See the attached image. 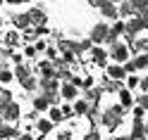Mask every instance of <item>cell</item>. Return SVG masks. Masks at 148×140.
Returning a JSON list of instances; mask_svg holds the SVG:
<instances>
[{"instance_id": "obj_1", "label": "cell", "mask_w": 148, "mask_h": 140, "mask_svg": "<svg viewBox=\"0 0 148 140\" xmlns=\"http://www.w3.org/2000/svg\"><path fill=\"white\" fill-rule=\"evenodd\" d=\"M14 78L19 81V86H24L26 90H36V86H38V81L31 76V71L26 69V67H22V64L14 69Z\"/></svg>"}, {"instance_id": "obj_2", "label": "cell", "mask_w": 148, "mask_h": 140, "mask_svg": "<svg viewBox=\"0 0 148 140\" xmlns=\"http://www.w3.org/2000/svg\"><path fill=\"white\" fill-rule=\"evenodd\" d=\"M108 57H112L117 64H122V62H127V57H129V48H127V45L124 43H112V48H110V55H108Z\"/></svg>"}, {"instance_id": "obj_3", "label": "cell", "mask_w": 148, "mask_h": 140, "mask_svg": "<svg viewBox=\"0 0 148 140\" xmlns=\"http://www.w3.org/2000/svg\"><path fill=\"white\" fill-rule=\"evenodd\" d=\"M108 31H110V26H108L105 22H100V24H96L93 29H91L88 41H91V43H105V36H108Z\"/></svg>"}, {"instance_id": "obj_4", "label": "cell", "mask_w": 148, "mask_h": 140, "mask_svg": "<svg viewBox=\"0 0 148 140\" xmlns=\"http://www.w3.org/2000/svg\"><path fill=\"white\" fill-rule=\"evenodd\" d=\"M19 116H22V107L17 105V102H10V105L3 107V121H10L12 124V121H17Z\"/></svg>"}, {"instance_id": "obj_5", "label": "cell", "mask_w": 148, "mask_h": 140, "mask_svg": "<svg viewBox=\"0 0 148 140\" xmlns=\"http://www.w3.org/2000/svg\"><path fill=\"white\" fill-rule=\"evenodd\" d=\"M98 10H100V14H103L105 19H117V17H119V12H117V5H115V3H110V0H105V3L100 5Z\"/></svg>"}, {"instance_id": "obj_6", "label": "cell", "mask_w": 148, "mask_h": 140, "mask_svg": "<svg viewBox=\"0 0 148 140\" xmlns=\"http://www.w3.org/2000/svg\"><path fill=\"white\" fill-rule=\"evenodd\" d=\"M26 14H29V24H34L36 29H38V26H43L45 19H48L43 10H31V12H26Z\"/></svg>"}, {"instance_id": "obj_7", "label": "cell", "mask_w": 148, "mask_h": 140, "mask_svg": "<svg viewBox=\"0 0 148 140\" xmlns=\"http://www.w3.org/2000/svg\"><path fill=\"white\" fill-rule=\"evenodd\" d=\"M91 57H93V64H98V67L108 64V52L103 48H91Z\"/></svg>"}, {"instance_id": "obj_8", "label": "cell", "mask_w": 148, "mask_h": 140, "mask_svg": "<svg viewBox=\"0 0 148 140\" xmlns=\"http://www.w3.org/2000/svg\"><path fill=\"white\" fill-rule=\"evenodd\" d=\"M105 74H108L110 78H115V81H122V78L127 76V71H124L122 64H112V67H108V69H105Z\"/></svg>"}, {"instance_id": "obj_9", "label": "cell", "mask_w": 148, "mask_h": 140, "mask_svg": "<svg viewBox=\"0 0 148 140\" xmlns=\"http://www.w3.org/2000/svg\"><path fill=\"white\" fill-rule=\"evenodd\" d=\"M119 7H117V12L119 14H122V17H132L136 10H134V5H132V0H119V3H117Z\"/></svg>"}, {"instance_id": "obj_10", "label": "cell", "mask_w": 148, "mask_h": 140, "mask_svg": "<svg viewBox=\"0 0 148 140\" xmlns=\"http://www.w3.org/2000/svg\"><path fill=\"white\" fill-rule=\"evenodd\" d=\"M62 97H64V100H74V97H79V88L74 86V83H64V86H62Z\"/></svg>"}, {"instance_id": "obj_11", "label": "cell", "mask_w": 148, "mask_h": 140, "mask_svg": "<svg viewBox=\"0 0 148 140\" xmlns=\"http://www.w3.org/2000/svg\"><path fill=\"white\" fill-rule=\"evenodd\" d=\"M41 90L43 93H53V90H60V86H58V78H41Z\"/></svg>"}, {"instance_id": "obj_12", "label": "cell", "mask_w": 148, "mask_h": 140, "mask_svg": "<svg viewBox=\"0 0 148 140\" xmlns=\"http://www.w3.org/2000/svg\"><path fill=\"white\" fill-rule=\"evenodd\" d=\"M38 71L43 74L41 78H53V76H55V67H53L50 62H41V64H38ZM55 78H58V76H55Z\"/></svg>"}, {"instance_id": "obj_13", "label": "cell", "mask_w": 148, "mask_h": 140, "mask_svg": "<svg viewBox=\"0 0 148 140\" xmlns=\"http://www.w3.org/2000/svg\"><path fill=\"white\" fill-rule=\"evenodd\" d=\"M17 135V131L12 126H7V124H0V140H10Z\"/></svg>"}, {"instance_id": "obj_14", "label": "cell", "mask_w": 148, "mask_h": 140, "mask_svg": "<svg viewBox=\"0 0 148 140\" xmlns=\"http://www.w3.org/2000/svg\"><path fill=\"white\" fill-rule=\"evenodd\" d=\"M119 102H122V107H129L134 102L132 93H129V88H119Z\"/></svg>"}, {"instance_id": "obj_15", "label": "cell", "mask_w": 148, "mask_h": 140, "mask_svg": "<svg viewBox=\"0 0 148 140\" xmlns=\"http://www.w3.org/2000/svg\"><path fill=\"white\" fill-rule=\"evenodd\" d=\"M50 102L45 100V95H38V97H34V109L36 112H43V109H48Z\"/></svg>"}, {"instance_id": "obj_16", "label": "cell", "mask_w": 148, "mask_h": 140, "mask_svg": "<svg viewBox=\"0 0 148 140\" xmlns=\"http://www.w3.org/2000/svg\"><path fill=\"white\" fill-rule=\"evenodd\" d=\"M58 48L62 52H74V41H67V38H58Z\"/></svg>"}, {"instance_id": "obj_17", "label": "cell", "mask_w": 148, "mask_h": 140, "mask_svg": "<svg viewBox=\"0 0 148 140\" xmlns=\"http://www.w3.org/2000/svg\"><path fill=\"white\" fill-rule=\"evenodd\" d=\"M91 45H93V43H91L88 38H84V41L74 43V52H88V50H91Z\"/></svg>"}, {"instance_id": "obj_18", "label": "cell", "mask_w": 148, "mask_h": 140, "mask_svg": "<svg viewBox=\"0 0 148 140\" xmlns=\"http://www.w3.org/2000/svg\"><path fill=\"white\" fill-rule=\"evenodd\" d=\"M14 26L17 29H29V14H17L14 17Z\"/></svg>"}, {"instance_id": "obj_19", "label": "cell", "mask_w": 148, "mask_h": 140, "mask_svg": "<svg viewBox=\"0 0 148 140\" xmlns=\"http://www.w3.org/2000/svg\"><path fill=\"white\" fill-rule=\"evenodd\" d=\"M134 62H136V69H148V52L136 55V57H134Z\"/></svg>"}, {"instance_id": "obj_20", "label": "cell", "mask_w": 148, "mask_h": 140, "mask_svg": "<svg viewBox=\"0 0 148 140\" xmlns=\"http://www.w3.org/2000/svg\"><path fill=\"white\" fill-rule=\"evenodd\" d=\"M17 43H19V36H17V31H10V33L5 36V45H7V48H14Z\"/></svg>"}, {"instance_id": "obj_21", "label": "cell", "mask_w": 148, "mask_h": 140, "mask_svg": "<svg viewBox=\"0 0 148 140\" xmlns=\"http://www.w3.org/2000/svg\"><path fill=\"white\" fill-rule=\"evenodd\" d=\"M10 102H12V93H10V90H3V88H0V109H3L5 105H10Z\"/></svg>"}, {"instance_id": "obj_22", "label": "cell", "mask_w": 148, "mask_h": 140, "mask_svg": "<svg viewBox=\"0 0 148 140\" xmlns=\"http://www.w3.org/2000/svg\"><path fill=\"white\" fill-rule=\"evenodd\" d=\"M36 126H38L41 135H43V133H48V131L53 128V121H48V119H38V124H36Z\"/></svg>"}, {"instance_id": "obj_23", "label": "cell", "mask_w": 148, "mask_h": 140, "mask_svg": "<svg viewBox=\"0 0 148 140\" xmlns=\"http://www.w3.org/2000/svg\"><path fill=\"white\" fill-rule=\"evenodd\" d=\"M88 112V102L86 100H79L77 105H74V114H86Z\"/></svg>"}, {"instance_id": "obj_24", "label": "cell", "mask_w": 148, "mask_h": 140, "mask_svg": "<svg viewBox=\"0 0 148 140\" xmlns=\"http://www.w3.org/2000/svg\"><path fill=\"white\" fill-rule=\"evenodd\" d=\"M110 31L117 33V36H122V33H124V22H122V19H115V24L110 26Z\"/></svg>"}, {"instance_id": "obj_25", "label": "cell", "mask_w": 148, "mask_h": 140, "mask_svg": "<svg viewBox=\"0 0 148 140\" xmlns=\"http://www.w3.org/2000/svg\"><path fill=\"white\" fill-rule=\"evenodd\" d=\"M12 78H14V74H12V71H7V69L0 67V81H3V83H10Z\"/></svg>"}, {"instance_id": "obj_26", "label": "cell", "mask_w": 148, "mask_h": 140, "mask_svg": "<svg viewBox=\"0 0 148 140\" xmlns=\"http://www.w3.org/2000/svg\"><path fill=\"white\" fill-rule=\"evenodd\" d=\"M64 116H62V112H60V107H53L50 109V121H62Z\"/></svg>"}, {"instance_id": "obj_27", "label": "cell", "mask_w": 148, "mask_h": 140, "mask_svg": "<svg viewBox=\"0 0 148 140\" xmlns=\"http://www.w3.org/2000/svg\"><path fill=\"white\" fill-rule=\"evenodd\" d=\"M136 102H138V107H143V109L148 112V93H143V95H138V97H136Z\"/></svg>"}, {"instance_id": "obj_28", "label": "cell", "mask_w": 148, "mask_h": 140, "mask_svg": "<svg viewBox=\"0 0 148 140\" xmlns=\"http://www.w3.org/2000/svg\"><path fill=\"white\" fill-rule=\"evenodd\" d=\"M100 93H103L100 88H98V90H96V88H93V90H88V93H86V100H91V102L98 100V97H100Z\"/></svg>"}, {"instance_id": "obj_29", "label": "cell", "mask_w": 148, "mask_h": 140, "mask_svg": "<svg viewBox=\"0 0 148 140\" xmlns=\"http://www.w3.org/2000/svg\"><path fill=\"white\" fill-rule=\"evenodd\" d=\"M124 71H127V74H134V71H136V62H134V60H127V62H124Z\"/></svg>"}, {"instance_id": "obj_30", "label": "cell", "mask_w": 148, "mask_h": 140, "mask_svg": "<svg viewBox=\"0 0 148 140\" xmlns=\"http://www.w3.org/2000/svg\"><path fill=\"white\" fill-rule=\"evenodd\" d=\"M132 5H134V10H146L148 0H132Z\"/></svg>"}, {"instance_id": "obj_31", "label": "cell", "mask_w": 148, "mask_h": 140, "mask_svg": "<svg viewBox=\"0 0 148 140\" xmlns=\"http://www.w3.org/2000/svg\"><path fill=\"white\" fill-rule=\"evenodd\" d=\"M127 86H129V90L136 88V86H138V78H136V76H129V78H127Z\"/></svg>"}, {"instance_id": "obj_32", "label": "cell", "mask_w": 148, "mask_h": 140, "mask_svg": "<svg viewBox=\"0 0 148 140\" xmlns=\"http://www.w3.org/2000/svg\"><path fill=\"white\" fill-rule=\"evenodd\" d=\"M60 112H62V116H64V119H69V116H72V112H74V109H72V107H67V105H64V107H62Z\"/></svg>"}, {"instance_id": "obj_33", "label": "cell", "mask_w": 148, "mask_h": 140, "mask_svg": "<svg viewBox=\"0 0 148 140\" xmlns=\"http://www.w3.org/2000/svg\"><path fill=\"white\" fill-rule=\"evenodd\" d=\"M138 86L143 88V93H148V76H143L141 81H138Z\"/></svg>"}, {"instance_id": "obj_34", "label": "cell", "mask_w": 148, "mask_h": 140, "mask_svg": "<svg viewBox=\"0 0 148 140\" xmlns=\"http://www.w3.org/2000/svg\"><path fill=\"white\" fill-rule=\"evenodd\" d=\"M143 112H146L143 107H136V109H134V119H141V116H143Z\"/></svg>"}, {"instance_id": "obj_35", "label": "cell", "mask_w": 148, "mask_h": 140, "mask_svg": "<svg viewBox=\"0 0 148 140\" xmlns=\"http://www.w3.org/2000/svg\"><path fill=\"white\" fill-rule=\"evenodd\" d=\"M86 3H88L91 7H100V5H103V3H105V0H86Z\"/></svg>"}, {"instance_id": "obj_36", "label": "cell", "mask_w": 148, "mask_h": 140, "mask_svg": "<svg viewBox=\"0 0 148 140\" xmlns=\"http://www.w3.org/2000/svg\"><path fill=\"white\" fill-rule=\"evenodd\" d=\"M69 138H72V131H62V135L58 140H69Z\"/></svg>"}, {"instance_id": "obj_37", "label": "cell", "mask_w": 148, "mask_h": 140, "mask_svg": "<svg viewBox=\"0 0 148 140\" xmlns=\"http://www.w3.org/2000/svg\"><path fill=\"white\" fill-rule=\"evenodd\" d=\"M81 86H86V88H88V86H93V78H91V76L84 78V81H81Z\"/></svg>"}, {"instance_id": "obj_38", "label": "cell", "mask_w": 148, "mask_h": 140, "mask_svg": "<svg viewBox=\"0 0 148 140\" xmlns=\"http://www.w3.org/2000/svg\"><path fill=\"white\" fill-rule=\"evenodd\" d=\"M86 140H100L98 133H86Z\"/></svg>"}, {"instance_id": "obj_39", "label": "cell", "mask_w": 148, "mask_h": 140, "mask_svg": "<svg viewBox=\"0 0 148 140\" xmlns=\"http://www.w3.org/2000/svg\"><path fill=\"white\" fill-rule=\"evenodd\" d=\"M36 55V48H26V57H34Z\"/></svg>"}, {"instance_id": "obj_40", "label": "cell", "mask_w": 148, "mask_h": 140, "mask_svg": "<svg viewBox=\"0 0 148 140\" xmlns=\"http://www.w3.org/2000/svg\"><path fill=\"white\" fill-rule=\"evenodd\" d=\"M55 55H58V50H55V48H50V50H48V57H50V60H55Z\"/></svg>"}, {"instance_id": "obj_41", "label": "cell", "mask_w": 148, "mask_h": 140, "mask_svg": "<svg viewBox=\"0 0 148 140\" xmlns=\"http://www.w3.org/2000/svg\"><path fill=\"white\" fill-rule=\"evenodd\" d=\"M7 5H22V0H5Z\"/></svg>"}, {"instance_id": "obj_42", "label": "cell", "mask_w": 148, "mask_h": 140, "mask_svg": "<svg viewBox=\"0 0 148 140\" xmlns=\"http://www.w3.org/2000/svg\"><path fill=\"white\" fill-rule=\"evenodd\" d=\"M19 140H34V138H31L29 133H22V135H19Z\"/></svg>"}, {"instance_id": "obj_43", "label": "cell", "mask_w": 148, "mask_h": 140, "mask_svg": "<svg viewBox=\"0 0 148 140\" xmlns=\"http://www.w3.org/2000/svg\"><path fill=\"white\" fill-rule=\"evenodd\" d=\"M143 131H146V135H148V121H146V124H143Z\"/></svg>"}, {"instance_id": "obj_44", "label": "cell", "mask_w": 148, "mask_h": 140, "mask_svg": "<svg viewBox=\"0 0 148 140\" xmlns=\"http://www.w3.org/2000/svg\"><path fill=\"white\" fill-rule=\"evenodd\" d=\"M110 3H115V5H117V3H119V0H110Z\"/></svg>"}, {"instance_id": "obj_45", "label": "cell", "mask_w": 148, "mask_h": 140, "mask_svg": "<svg viewBox=\"0 0 148 140\" xmlns=\"http://www.w3.org/2000/svg\"><path fill=\"white\" fill-rule=\"evenodd\" d=\"M22 3H31V0H22Z\"/></svg>"}, {"instance_id": "obj_46", "label": "cell", "mask_w": 148, "mask_h": 140, "mask_svg": "<svg viewBox=\"0 0 148 140\" xmlns=\"http://www.w3.org/2000/svg\"><path fill=\"white\" fill-rule=\"evenodd\" d=\"M3 3H5V0H0V5H3Z\"/></svg>"}, {"instance_id": "obj_47", "label": "cell", "mask_w": 148, "mask_h": 140, "mask_svg": "<svg viewBox=\"0 0 148 140\" xmlns=\"http://www.w3.org/2000/svg\"><path fill=\"white\" fill-rule=\"evenodd\" d=\"M0 26H3V19H0Z\"/></svg>"}]
</instances>
